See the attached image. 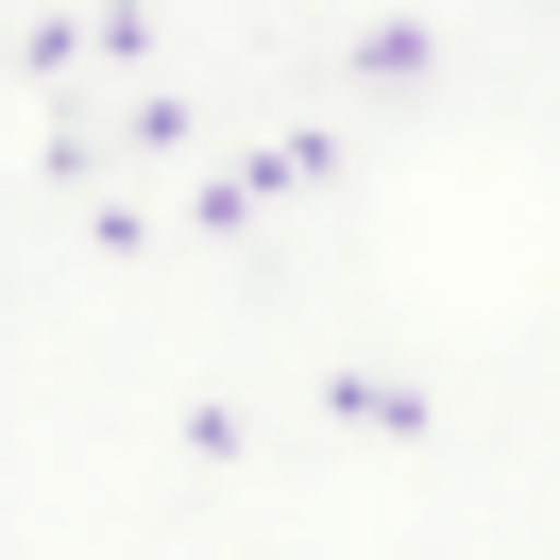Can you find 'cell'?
Returning a JSON list of instances; mask_svg holds the SVG:
<instances>
[]
</instances>
